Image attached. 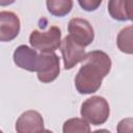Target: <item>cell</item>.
<instances>
[{"mask_svg": "<svg viewBox=\"0 0 133 133\" xmlns=\"http://www.w3.org/2000/svg\"><path fill=\"white\" fill-rule=\"evenodd\" d=\"M20 19L12 11L2 10L0 12V41L10 42L20 32Z\"/></svg>", "mask_w": 133, "mask_h": 133, "instance_id": "ba28073f", "label": "cell"}, {"mask_svg": "<svg viewBox=\"0 0 133 133\" xmlns=\"http://www.w3.org/2000/svg\"><path fill=\"white\" fill-rule=\"evenodd\" d=\"M37 79L43 83H50L54 81L59 73V57L54 53H42L39 54V60L37 65Z\"/></svg>", "mask_w": 133, "mask_h": 133, "instance_id": "277c9868", "label": "cell"}, {"mask_svg": "<svg viewBox=\"0 0 133 133\" xmlns=\"http://www.w3.org/2000/svg\"><path fill=\"white\" fill-rule=\"evenodd\" d=\"M48 11L55 17H64L73 8V0H46Z\"/></svg>", "mask_w": 133, "mask_h": 133, "instance_id": "7c38bea8", "label": "cell"}, {"mask_svg": "<svg viewBox=\"0 0 133 133\" xmlns=\"http://www.w3.org/2000/svg\"><path fill=\"white\" fill-rule=\"evenodd\" d=\"M82 65L75 77V86L79 94L89 95L98 91L102 80L111 70V59L105 52L95 50L87 52Z\"/></svg>", "mask_w": 133, "mask_h": 133, "instance_id": "6da1fadb", "label": "cell"}, {"mask_svg": "<svg viewBox=\"0 0 133 133\" xmlns=\"http://www.w3.org/2000/svg\"><path fill=\"white\" fill-rule=\"evenodd\" d=\"M69 35L80 46L86 47L90 45L95 38V32L90 23L85 19L73 18L68 25Z\"/></svg>", "mask_w": 133, "mask_h": 133, "instance_id": "5b68a950", "label": "cell"}, {"mask_svg": "<svg viewBox=\"0 0 133 133\" xmlns=\"http://www.w3.org/2000/svg\"><path fill=\"white\" fill-rule=\"evenodd\" d=\"M45 130L43 116L35 110H27L23 112L16 122V131L19 133L41 132Z\"/></svg>", "mask_w": 133, "mask_h": 133, "instance_id": "9c48e42d", "label": "cell"}, {"mask_svg": "<svg viewBox=\"0 0 133 133\" xmlns=\"http://www.w3.org/2000/svg\"><path fill=\"white\" fill-rule=\"evenodd\" d=\"M16 0H0V5L1 6H6V5H10L15 2Z\"/></svg>", "mask_w": 133, "mask_h": 133, "instance_id": "2e32d148", "label": "cell"}, {"mask_svg": "<svg viewBox=\"0 0 133 133\" xmlns=\"http://www.w3.org/2000/svg\"><path fill=\"white\" fill-rule=\"evenodd\" d=\"M103 0H78L82 9L86 11H94L99 8Z\"/></svg>", "mask_w": 133, "mask_h": 133, "instance_id": "9a60e30c", "label": "cell"}, {"mask_svg": "<svg viewBox=\"0 0 133 133\" xmlns=\"http://www.w3.org/2000/svg\"><path fill=\"white\" fill-rule=\"evenodd\" d=\"M116 131L118 133L133 132V117H127L118 122Z\"/></svg>", "mask_w": 133, "mask_h": 133, "instance_id": "5bb4252c", "label": "cell"}, {"mask_svg": "<svg viewBox=\"0 0 133 133\" xmlns=\"http://www.w3.org/2000/svg\"><path fill=\"white\" fill-rule=\"evenodd\" d=\"M60 51L63 59V66L65 70H71L79 62H81L85 56L84 47L77 44L70 35H66L60 44Z\"/></svg>", "mask_w": 133, "mask_h": 133, "instance_id": "8992f818", "label": "cell"}, {"mask_svg": "<svg viewBox=\"0 0 133 133\" xmlns=\"http://www.w3.org/2000/svg\"><path fill=\"white\" fill-rule=\"evenodd\" d=\"M29 43L35 50L42 53H51L60 48L61 30L57 26H51L47 31L33 30L29 35Z\"/></svg>", "mask_w": 133, "mask_h": 133, "instance_id": "3957f363", "label": "cell"}, {"mask_svg": "<svg viewBox=\"0 0 133 133\" xmlns=\"http://www.w3.org/2000/svg\"><path fill=\"white\" fill-rule=\"evenodd\" d=\"M116 45L121 52L133 54V25L127 26L118 32Z\"/></svg>", "mask_w": 133, "mask_h": 133, "instance_id": "8fae6325", "label": "cell"}, {"mask_svg": "<svg viewBox=\"0 0 133 133\" xmlns=\"http://www.w3.org/2000/svg\"><path fill=\"white\" fill-rule=\"evenodd\" d=\"M81 116L94 126H100L106 123L110 114V108L107 100L100 96H94L86 99L80 110Z\"/></svg>", "mask_w": 133, "mask_h": 133, "instance_id": "7a4b0ae2", "label": "cell"}, {"mask_svg": "<svg viewBox=\"0 0 133 133\" xmlns=\"http://www.w3.org/2000/svg\"><path fill=\"white\" fill-rule=\"evenodd\" d=\"M14 62L17 66L29 71V72H36L39 54L36 52L34 48H30L26 45L19 46L14 52Z\"/></svg>", "mask_w": 133, "mask_h": 133, "instance_id": "52a82bcc", "label": "cell"}, {"mask_svg": "<svg viewBox=\"0 0 133 133\" xmlns=\"http://www.w3.org/2000/svg\"><path fill=\"white\" fill-rule=\"evenodd\" d=\"M89 123L82 118L74 117L70 118L64 122L62 131L63 133H74V132H82V133H88L90 132V127L88 125Z\"/></svg>", "mask_w": 133, "mask_h": 133, "instance_id": "4fadbf2b", "label": "cell"}, {"mask_svg": "<svg viewBox=\"0 0 133 133\" xmlns=\"http://www.w3.org/2000/svg\"><path fill=\"white\" fill-rule=\"evenodd\" d=\"M107 7L112 19L133 22V0H108Z\"/></svg>", "mask_w": 133, "mask_h": 133, "instance_id": "30bf717a", "label": "cell"}]
</instances>
